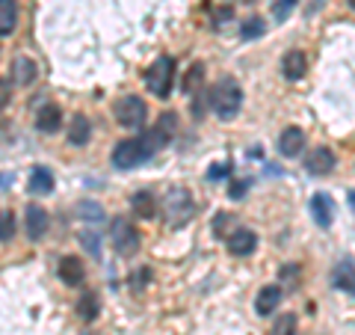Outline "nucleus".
<instances>
[{"label": "nucleus", "mask_w": 355, "mask_h": 335, "mask_svg": "<svg viewBox=\"0 0 355 335\" xmlns=\"http://www.w3.org/2000/svg\"><path fill=\"white\" fill-rule=\"evenodd\" d=\"M9 101H12V86H9V81H0V110Z\"/></svg>", "instance_id": "30"}, {"label": "nucleus", "mask_w": 355, "mask_h": 335, "mask_svg": "<svg viewBox=\"0 0 355 335\" xmlns=\"http://www.w3.org/2000/svg\"><path fill=\"white\" fill-rule=\"evenodd\" d=\"M15 238V214L12 211H0V240H12Z\"/></svg>", "instance_id": "25"}, {"label": "nucleus", "mask_w": 355, "mask_h": 335, "mask_svg": "<svg viewBox=\"0 0 355 335\" xmlns=\"http://www.w3.org/2000/svg\"><path fill=\"white\" fill-rule=\"evenodd\" d=\"M18 24V6L15 0H0V36H12Z\"/></svg>", "instance_id": "20"}, {"label": "nucleus", "mask_w": 355, "mask_h": 335, "mask_svg": "<svg viewBox=\"0 0 355 335\" xmlns=\"http://www.w3.org/2000/svg\"><path fill=\"white\" fill-rule=\"evenodd\" d=\"M77 315H80L83 320H95L98 315H101V300H98V294L86 291L80 297V303H77Z\"/></svg>", "instance_id": "23"}, {"label": "nucleus", "mask_w": 355, "mask_h": 335, "mask_svg": "<svg viewBox=\"0 0 355 335\" xmlns=\"http://www.w3.org/2000/svg\"><path fill=\"white\" fill-rule=\"evenodd\" d=\"M293 3H296V0H282V3H279V6H275V9H272V18H275V21H282V18L287 15V9H291Z\"/></svg>", "instance_id": "31"}, {"label": "nucleus", "mask_w": 355, "mask_h": 335, "mask_svg": "<svg viewBox=\"0 0 355 335\" xmlns=\"http://www.w3.org/2000/svg\"><path fill=\"white\" fill-rule=\"evenodd\" d=\"M311 211H314V220H317L323 229H329L331 220H335V202H331L326 193H317L314 199H311Z\"/></svg>", "instance_id": "19"}, {"label": "nucleus", "mask_w": 355, "mask_h": 335, "mask_svg": "<svg viewBox=\"0 0 355 335\" xmlns=\"http://www.w3.org/2000/svg\"><path fill=\"white\" fill-rule=\"evenodd\" d=\"M9 72H12V83L30 86L33 81H36V74H39V65H36V60H30V57H15Z\"/></svg>", "instance_id": "11"}, {"label": "nucleus", "mask_w": 355, "mask_h": 335, "mask_svg": "<svg viewBox=\"0 0 355 335\" xmlns=\"http://www.w3.org/2000/svg\"><path fill=\"white\" fill-rule=\"evenodd\" d=\"M142 161H148V152L142 146V140H121L119 146L113 149V166L119 170H133V166H139Z\"/></svg>", "instance_id": "7"}, {"label": "nucleus", "mask_w": 355, "mask_h": 335, "mask_svg": "<svg viewBox=\"0 0 355 335\" xmlns=\"http://www.w3.org/2000/svg\"><path fill=\"white\" fill-rule=\"evenodd\" d=\"M349 205H352V208H355V193H349Z\"/></svg>", "instance_id": "34"}, {"label": "nucleus", "mask_w": 355, "mask_h": 335, "mask_svg": "<svg viewBox=\"0 0 355 335\" xmlns=\"http://www.w3.org/2000/svg\"><path fill=\"white\" fill-rule=\"evenodd\" d=\"M146 86L151 89L157 98H169L172 86H175V60L172 57H160L157 63L146 72Z\"/></svg>", "instance_id": "2"}, {"label": "nucleus", "mask_w": 355, "mask_h": 335, "mask_svg": "<svg viewBox=\"0 0 355 335\" xmlns=\"http://www.w3.org/2000/svg\"><path fill=\"white\" fill-rule=\"evenodd\" d=\"M279 303H282V288L266 285V288H261L258 300H254V309H258L261 318H266V315H272V309H279Z\"/></svg>", "instance_id": "17"}, {"label": "nucleus", "mask_w": 355, "mask_h": 335, "mask_svg": "<svg viewBox=\"0 0 355 335\" xmlns=\"http://www.w3.org/2000/svg\"><path fill=\"white\" fill-rule=\"evenodd\" d=\"M335 152L326 149V146H317V149H311L308 152V158H305V166H308V172L311 175H329L331 170H335Z\"/></svg>", "instance_id": "9"}, {"label": "nucleus", "mask_w": 355, "mask_h": 335, "mask_svg": "<svg viewBox=\"0 0 355 335\" xmlns=\"http://www.w3.org/2000/svg\"><path fill=\"white\" fill-rule=\"evenodd\" d=\"M210 104H214L219 119H225V122L234 119L243 107V89L234 81H219L214 86V92H210Z\"/></svg>", "instance_id": "1"}, {"label": "nucleus", "mask_w": 355, "mask_h": 335, "mask_svg": "<svg viewBox=\"0 0 355 335\" xmlns=\"http://www.w3.org/2000/svg\"><path fill=\"white\" fill-rule=\"evenodd\" d=\"M225 247L231 255H237V259H243V255H252L254 247H258V234L249 231V229H237V231H231L228 238H225Z\"/></svg>", "instance_id": "8"}, {"label": "nucleus", "mask_w": 355, "mask_h": 335, "mask_svg": "<svg viewBox=\"0 0 355 335\" xmlns=\"http://www.w3.org/2000/svg\"><path fill=\"white\" fill-rule=\"evenodd\" d=\"M113 116L121 128H142L148 119V110H146V101H142L139 95H121L113 107Z\"/></svg>", "instance_id": "3"}, {"label": "nucleus", "mask_w": 355, "mask_h": 335, "mask_svg": "<svg viewBox=\"0 0 355 335\" xmlns=\"http://www.w3.org/2000/svg\"><path fill=\"white\" fill-rule=\"evenodd\" d=\"M272 335H296V318L293 315H282L279 320H275Z\"/></svg>", "instance_id": "27"}, {"label": "nucleus", "mask_w": 355, "mask_h": 335, "mask_svg": "<svg viewBox=\"0 0 355 335\" xmlns=\"http://www.w3.org/2000/svg\"><path fill=\"white\" fill-rule=\"evenodd\" d=\"M266 33V24H263V18H252L243 24V39H258Z\"/></svg>", "instance_id": "28"}, {"label": "nucleus", "mask_w": 355, "mask_h": 335, "mask_svg": "<svg viewBox=\"0 0 355 335\" xmlns=\"http://www.w3.org/2000/svg\"><path fill=\"white\" fill-rule=\"evenodd\" d=\"M347 3H349V9H355V0H347Z\"/></svg>", "instance_id": "35"}, {"label": "nucleus", "mask_w": 355, "mask_h": 335, "mask_svg": "<svg viewBox=\"0 0 355 335\" xmlns=\"http://www.w3.org/2000/svg\"><path fill=\"white\" fill-rule=\"evenodd\" d=\"M163 208H166V214H169V222H172V226H184V222L193 217V196L187 193L184 187L169 190V196H166Z\"/></svg>", "instance_id": "6"}, {"label": "nucleus", "mask_w": 355, "mask_h": 335, "mask_svg": "<svg viewBox=\"0 0 355 335\" xmlns=\"http://www.w3.org/2000/svg\"><path fill=\"white\" fill-rule=\"evenodd\" d=\"M175 131H178V116L175 113H163L160 119H157V125H154L148 133H142V146H146V152H148V158L154 152H160L166 142H169L172 137H175Z\"/></svg>", "instance_id": "4"}, {"label": "nucleus", "mask_w": 355, "mask_h": 335, "mask_svg": "<svg viewBox=\"0 0 355 335\" xmlns=\"http://www.w3.org/2000/svg\"><path fill=\"white\" fill-rule=\"evenodd\" d=\"M331 282H335V288H340V291L355 294V261L352 259L338 261V267L331 270Z\"/></svg>", "instance_id": "12"}, {"label": "nucleus", "mask_w": 355, "mask_h": 335, "mask_svg": "<svg viewBox=\"0 0 355 335\" xmlns=\"http://www.w3.org/2000/svg\"><path fill=\"white\" fill-rule=\"evenodd\" d=\"M89 133H92V125H89V119L83 113H77L69 125V142L71 146H86L89 142Z\"/></svg>", "instance_id": "21"}, {"label": "nucleus", "mask_w": 355, "mask_h": 335, "mask_svg": "<svg viewBox=\"0 0 355 335\" xmlns=\"http://www.w3.org/2000/svg\"><path fill=\"white\" fill-rule=\"evenodd\" d=\"M62 125V110L57 104H44L39 113H36V128L42 133H53V131H60Z\"/></svg>", "instance_id": "16"}, {"label": "nucleus", "mask_w": 355, "mask_h": 335, "mask_svg": "<svg viewBox=\"0 0 355 335\" xmlns=\"http://www.w3.org/2000/svg\"><path fill=\"white\" fill-rule=\"evenodd\" d=\"M130 208H133V214H137V217L151 220L154 214H157V199H154L151 190H139V193H133Z\"/></svg>", "instance_id": "18"}, {"label": "nucleus", "mask_w": 355, "mask_h": 335, "mask_svg": "<svg viewBox=\"0 0 355 335\" xmlns=\"http://www.w3.org/2000/svg\"><path fill=\"white\" fill-rule=\"evenodd\" d=\"M243 193H246V181H234V184H231V196H234V199H240Z\"/></svg>", "instance_id": "32"}, {"label": "nucleus", "mask_w": 355, "mask_h": 335, "mask_svg": "<svg viewBox=\"0 0 355 335\" xmlns=\"http://www.w3.org/2000/svg\"><path fill=\"white\" fill-rule=\"evenodd\" d=\"M53 190V172L44 170V166H36V172L30 175V193L36 196H48Z\"/></svg>", "instance_id": "22"}, {"label": "nucleus", "mask_w": 355, "mask_h": 335, "mask_svg": "<svg viewBox=\"0 0 355 335\" xmlns=\"http://www.w3.org/2000/svg\"><path fill=\"white\" fill-rule=\"evenodd\" d=\"M222 175H228V163H216V170H210V178H222Z\"/></svg>", "instance_id": "33"}, {"label": "nucleus", "mask_w": 355, "mask_h": 335, "mask_svg": "<svg viewBox=\"0 0 355 335\" xmlns=\"http://www.w3.org/2000/svg\"><path fill=\"white\" fill-rule=\"evenodd\" d=\"M302 146H305V131H302V128L291 125V128L282 131V137H279V152L284 154V158H296V154L302 152Z\"/></svg>", "instance_id": "10"}, {"label": "nucleus", "mask_w": 355, "mask_h": 335, "mask_svg": "<svg viewBox=\"0 0 355 335\" xmlns=\"http://www.w3.org/2000/svg\"><path fill=\"white\" fill-rule=\"evenodd\" d=\"M308 72V60L302 51H287L284 60H282V74L287 81H299V77H305Z\"/></svg>", "instance_id": "13"}, {"label": "nucleus", "mask_w": 355, "mask_h": 335, "mask_svg": "<svg viewBox=\"0 0 355 335\" xmlns=\"http://www.w3.org/2000/svg\"><path fill=\"white\" fill-rule=\"evenodd\" d=\"M80 217L89 222H101L104 220V208L98 202H80Z\"/></svg>", "instance_id": "26"}, {"label": "nucleus", "mask_w": 355, "mask_h": 335, "mask_svg": "<svg viewBox=\"0 0 355 335\" xmlns=\"http://www.w3.org/2000/svg\"><path fill=\"white\" fill-rule=\"evenodd\" d=\"M110 240H113L119 255H133L139 250V231H137V226H130V220H125V217L113 220V226H110Z\"/></svg>", "instance_id": "5"}, {"label": "nucleus", "mask_w": 355, "mask_h": 335, "mask_svg": "<svg viewBox=\"0 0 355 335\" xmlns=\"http://www.w3.org/2000/svg\"><path fill=\"white\" fill-rule=\"evenodd\" d=\"M83 261L77 259V255H65V259H60V279L65 285H80L83 282Z\"/></svg>", "instance_id": "15"}, {"label": "nucleus", "mask_w": 355, "mask_h": 335, "mask_svg": "<svg viewBox=\"0 0 355 335\" xmlns=\"http://www.w3.org/2000/svg\"><path fill=\"white\" fill-rule=\"evenodd\" d=\"M202 81H205V65H202V63H193V65H190V72L184 74L181 89H184L187 95H196L198 89H202Z\"/></svg>", "instance_id": "24"}, {"label": "nucleus", "mask_w": 355, "mask_h": 335, "mask_svg": "<svg viewBox=\"0 0 355 335\" xmlns=\"http://www.w3.org/2000/svg\"><path fill=\"white\" fill-rule=\"evenodd\" d=\"M24 217H27V234L30 238L33 240L44 238V231H48V211L39 208V205H27Z\"/></svg>", "instance_id": "14"}, {"label": "nucleus", "mask_w": 355, "mask_h": 335, "mask_svg": "<svg viewBox=\"0 0 355 335\" xmlns=\"http://www.w3.org/2000/svg\"><path fill=\"white\" fill-rule=\"evenodd\" d=\"M80 243L83 247L92 252V255H98V234L95 231H86V234H80Z\"/></svg>", "instance_id": "29"}]
</instances>
